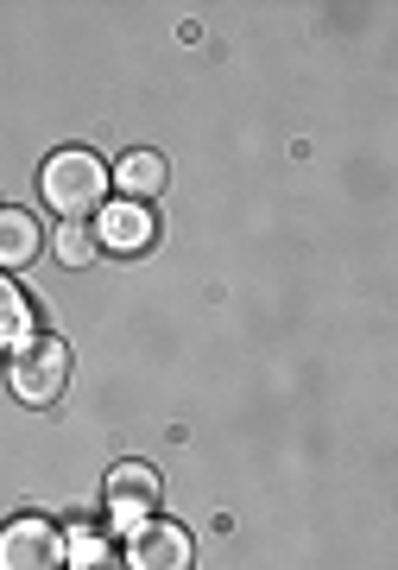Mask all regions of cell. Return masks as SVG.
Returning <instances> with one entry per match:
<instances>
[{
    "instance_id": "obj_1",
    "label": "cell",
    "mask_w": 398,
    "mask_h": 570,
    "mask_svg": "<svg viewBox=\"0 0 398 570\" xmlns=\"http://www.w3.org/2000/svg\"><path fill=\"white\" fill-rule=\"evenodd\" d=\"M39 190H44V204L58 209L63 223H77V216H89V209L108 204V165H101L89 146H63V153L44 159Z\"/></svg>"
},
{
    "instance_id": "obj_2",
    "label": "cell",
    "mask_w": 398,
    "mask_h": 570,
    "mask_svg": "<svg viewBox=\"0 0 398 570\" xmlns=\"http://www.w3.org/2000/svg\"><path fill=\"white\" fill-rule=\"evenodd\" d=\"M70 564V539L58 532V520L44 513H20L0 527V570H63Z\"/></svg>"
},
{
    "instance_id": "obj_3",
    "label": "cell",
    "mask_w": 398,
    "mask_h": 570,
    "mask_svg": "<svg viewBox=\"0 0 398 570\" xmlns=\"http://www.w3.org/2000/svg\"><path fill=\"white\" fill-rule=\"evenodd\" d=\"M7 381H13V393H20L26 406H51L63 393V381H70V348H63L58 336H39V343L13 348Z\"/></svg>"
},
{
    "instance_id": "obj_4",
    "label": "cell",
    "mask_w": 398,
    "mask_h": 570,
    "mask_svg": "<svg viewBox=\"0 0 398 570\" xmlns=\"http://www.w3.org/2000/svg\"><path fill=\"white\" fill-rule=\"evenodd\" d=\"M146 520H159V475L146 463H120L115 475H108V527L140 532Z\"/></svg>"
},
{
    "instance_id": "obj_5",
    "label": "cell",
    "mask_w": 398,
    "mask_h": 570,
    "mask_svg": "<svg viewBox=\"0 0 398 570\" xmlns=\"http://www.w3.org/2000/svg\"><path fill=\"white\" fill-rule=\"evenodd\" d=\"M152 242H159V216H152V209L146 204H108L101 235H96L101 254H146Z\"/></svg>"
},
{
    "instance_id": "obj_6",
    "label": "cell",
    "mask_w": 398,
    "mask_h": 570,
    "mask_svg": "<svg viewBox=\"0 0 398 570\" xmlns=\"http://www.w3.org/2000/svg\"><path fill=\"white\" fill-rule=\"evenodd\" d=\"M133 570H190V532L178 520H146L133 532Z\"/></svg>"
},
{
    "instance_id": "obj_7",
    "label": "cell",
    "mask_w": 398,
    "mask_h": 570,
    "mask_svg": "<svg viewBox=\"0 0 398 570\" xmlns=\"http://www.w3.org/2000/svg\"><path fill=\"white\" fill-rule=\"evenodd\" d=\"M44 254V228H39V216L32 209H0V266L13 273V266H32Z\"/></svg>"
},
{
    "instance_id": "obj_8",
    "label": "cell",
    "mask_w": 398,
    "mask_h": 570,
    "mask_svg": "<svg viewBox=\"0 0 398 570\" xmlns=\"http://www.w3.org/2000/svg\"><path fill=\"white\" fill-rule=\"evenodd\" d=\"M32 343V298L0 273V348H26Z\"/></svg>"
},
{
    "instance_id": "obj_9",
    "label": "cell",
    "mask_w": 398,
    "mask_h": 570,
    "mask_svg": "<svg viewBox=\"0 0 398 570\" xmlns=\"http://www.w3.org/2000/svg\"><path fill=\"white\" fill-rule=\"evenodd\" d=\"M115 178L133 190V197H159L165 190V159L159 153H127V159L115 165Z\"/></svg>"
},
{
    "instance_id": "obj_10",
    "label": "cell",
    "mask_w": 398,
    "mask_h": 570,
    "mask_svg": "<svg viewBox=\"0 0 398 570\" xmlns=\"http://www.w3.org/2000/svg\"><path fill=\"white\" fill-rule=\"evenodd\" d=\"M96 254H101V247H96V235H89L82 223H63L58 228V261L63 266H89Z\"/></svg>"
},
{
    "instance_id": "obj_11",
    "label": "cell",
    "mask_w": 398,
    "mask_h": 570,
    "mask_svg": "<svg viewBox=\"0 0 398 570\" xmlns=\"http://www.w3.org/2000/svg\"><path fill=\"white\" fill-rule=\"evenodd\" d=\"M77 558H82V570H101V546H96V539H77Z\"/></svg>"
}]
</instances>
